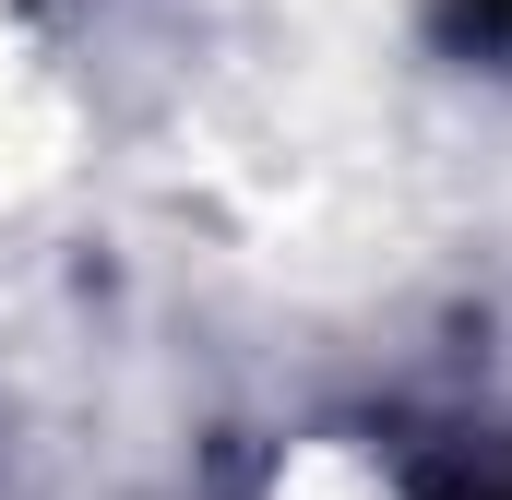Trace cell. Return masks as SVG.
I'll use <instances>...</instances> for the list:
<instances>
[{"mask_svg":"<svg viewBox=\"0 0 512 500\" xmlns=\"http://www.w3.org/2000/svg\"><path fill=\"white\" fill-rule=\"evenodd\" d=\"M465 12H477V24H489V36H512V0H465Z\"/></svg>","mask_w":512,"mask_h":500,"instance_id":"6da1fadb","label":"cell"}]
</instances>
